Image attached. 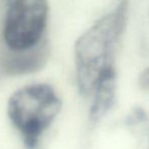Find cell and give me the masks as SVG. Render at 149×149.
I'll return each mask as SVG.
<instances>
[{"label":"cell","instance_id":"6da1fadb","mask_svg":"<svg viewBox=\"0 0 149 149\" xmlns=\"http://www.w3.org/2000/svg\"><path fill=\"white\" fill-rule=\"evenodd\" d=\"M130 0H120L115 8L96 20L75 43L77 84L84 95H92L109 71L116 70L115 58L126 24Z\"/></svg>","mask_w":149,"mask_h":149},{"label":"cell","instance_id":"7a4b0ae2","mask_svg":"<svg viewBox=\"0 0 149 149\" xmlns=\"http://www.w3.org/2000/svg\"><path fill=\"white\" fill-rule=\"evenodd\" d=\"M62 102L53 87L45 83L16 90L8 100L10 121L22 134L24 145L33 149L41 134L59 114Z\"/></svg>","mask_w":149,"mask_h":149},{"label":"cell","instance_id":"3957f363","mask_svg":"<svg viewBox=\"0 0 149 149\" xmlns=\"http://www.w3.org/2000/svg\"><path fill=\"white\" fill-rule=\"evenodd\" d=\"M47 0H13L6 11L3 38L11 51L20 53L39 46L49 15Z\"/></svg>","mask_w":149,"mask_h":149},{"label":"cell","instance_id":"277c9868","mask_svg":"<svg viewBox=\"0 0 149 149\" xmlns=\"http://www.w3.org/2000/svg\"><path fill=\"white\" fill-rule=\"evenodd\" d=\"M116 70H112L106 73L96 84L92 93L93 102L90 110V117L94 121L100 120L113 107L116 97Z\"/></svg>","mask_w":149,"mask_h":149},{"label":"cell","instance_id":"5b68a950","mask_svg":"<svg viewBox=\"0 0 149 149\" xmlns=\"http://www.w3.org/2000/svg\"><path fill=\"white\" fill-rule=\"evenodd\" d=\"M37 46L36 50L31 49L29 51H26V54L20 53L18 58H13L11 60V63H9V68L13 69L15 72H18V70H22V72L26 71L28 69H35L36 65H39L43 61L44 51L42 48H38Z\"/></svg>","mask_w":149,"mask_h":149},{"label":"cell","instance_id":"8992f818","mask_svg":"<svg viewBox=\"0 0 149 149\" xmlns=\"http://www.w3.org/2000/svg\"><path fill=\"white\" fill-rule=\"evenodd\" d=\"M139 84L142 89L149 91V67L142 71L139 76Z\"/></svg>","mask_w":149,"mask_h":149}]
</instances>
